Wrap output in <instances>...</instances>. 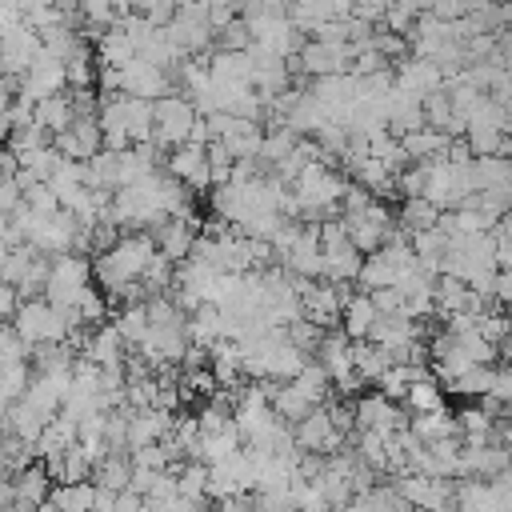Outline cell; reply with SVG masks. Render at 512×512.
Segmentation results:
<instances>
[{"label": "cell", "instance_id": "cell-39", "mask_svg": "<svg viewBox=\"0 0 512 512\" xmlns=\"http://www.w3.org/2000/svg\"><path fill=\"white\" fill-rule=\"evenodd\" d=\"M456 424H460V436H492V416L480 412V404H468L456 412Z\"/></svg>", "mask_w": 512, "mask_h": 512}, {"label": "cell", "instance_id": "cell-12", "mask_svg": "<svg viewBox=\"0 0 512 512\" xmlns=\"http://www.w3.org/2000/svg\"><path fill=\"white\" fill-rule=\"evenodd\" d=\"M392 76H396V88H404V92H408V96H416V100H424V96H432V92H440V88H444V76H440L428 60H416V56L400 60Z\"/></svg>", "mask_w": 512, "mask_h": 512}, {"label": "cell", "instance_id": "cell-25", "mask_svg": "<svg viewBox=\"0 0 512 512\" xmlns=\"http://www.w3.org/2000/svg\"><path fill=\"white\" fill-rule=\"evenodd\" d=\"M108 324L120 332V340H124L128 348H136V344L148 336V308H144V304H124V308L112 312Z\"/></svg>", "mask_w": 512, "mask_h": 512}, {"label": "cell", "instance_id": "cell-1", "mask_svg": "<svg viewBox=\"0 0 512 512\" xmlns=\"http://www.w3.org/2000/svg\"><path fill=\"white\" fill-rule=\"evenodd\" d=\"M92 288V260L88 256H56L48 264V280H44V300L52 308H76L80 296Z\"/></svg>", "mask_w": 512, "mask_h": 512}, {"label": "cell", "instance_id": "cell-28", "mask_svg": "<svg viewBox=\"0 0 512 512\" xmlns=\"http://www.w3.org/2000/svg\"><path fill=\"white\" fill-rule=\"evenodd\" d=\"M92 500H96V484L84 480V484H52V496L48 504L56 512H92Z\"/></svg>", "mask_w": 512, "mask_h": 512}, {"label": "cell", "instance_id": "cell-41", "mask_svg": "<svg viewBox=\"0 0 512 512\" xmlns=\"http://www.w3.org/2000/svg\"><path fill=\"white\" fill-rule=\"evenodd\" d=\"M492 300L496 308H504L512 316V268L508 272H496V284H492Z\"/></svg>", "mask_w": 512, "mask_h": 512}, {"label": "cell", "instance_id": "cell-14", "mask_svg": "<svg viewBox=\"0 0 512 512\" xmlns=\"http://www.w3.org/2000/svg\"><path fill=\"white\" fill-rule=\"evenodd\" d=\"M376 304H372V296L368 292H356L344 308H340V332L352 340V344H360V340H368V328L376 324Z\"/></svg>", "mask_w": 512, "mask_h": 512}, {"label": "cell", "instance_id": "cell-42", "mask_svg": "<svg viewBox=\"0 0 512 512\" xmlns=\"http://www.w3.org/2000/svg\"><path fill=\"white\" fill-rule=\"evenodd\" d=\"M16 308H20L16 288H8V284L0 280V320H12V316H16Z\"/></svg>", "mask_w": 512, "mask_h": 512}, {"label": "cell", "instance_id": "cell-2", "mask_svg": "<svg viewBox=\"0 0 512 512\" xmlns=\"http://www.w3.org/2000/svg\"><path fill=\"white\" fill-rule=\"evenodd\" d=\"M152 144L168 156L172 148H180V144H188V132H192V124H196V108L180 96V92H172V96H164V100H156L152 104Z\"/></svg>", "mask_w": 512, "mask_h": 512}, {"label": "cell", "instance_id": "cell-34", "mask_svg": "<svg viewBox=\"0 0 512 512\" xmlns=\"http://www.w3.org/2000/svg\"><path fill=\"white\" fill-rule=\"evenodd\" d=\"M464 140H468L472 160L504 156V132H492V128H468V132H464Z\"/></svg>", "mask_w": 512, "mask_h": 512}, {"label": "cell", "instance_id": "cell-44", "mask_svg": "<svg viewBox=\"0 0 512 512\" xmlns=\"http://www.w3.org/2000/svg\"><path fill=\"white\" fill-rule=\"evenodd\" d=\"M496 352H500V360H504V364H512V336H508V340H504Z\"/></svg>", "mask_w": 512, "mask_h": 512}, {"label": "cell", "instance_id": "cell-36", "mask_svg": "<svg viewBox=\"0 0 512 512\" xmlns=\"http://www.w3.org/2000/svg\"><path fill=\"white\" fill-rule=\"evenodd\" d=\"M320 336H324V328H316V324H312V320H304V316H300V320H292V324L284 328V340H288L292 348H300L304 356H312V352H316Z\"/></svg>", "mask_w": 512, "mask_h": 512}, {"label": "cell", "instance_id": "cell-32", "mask_svg": "<svg viewBox=\"0 0 512 512\" xmlns=\"http://www.w3.org/2000/svg\"><path fill=\"white\" fill-rule=\"evenodd\" d=\"M28 380H32L28 360H20V364H4V368H0V404H8V408H12V404L24 396Z\"/></svg>", "mask_w": 512, "mask_h": 512}, {"label": "cell", "instance_id": "cell-22", "mask_svg": "<svg viewBox=\"0 0 512 512\" xmlns=\"http://www.w3.org/2000/svg\"><path fill=\"white\" fill-rule=\"evenodd\" d=\"M400 148H404V156H408L412 164H428V160L444 156L448 136H440V132H432V128H416V132H408V136L400 140Z\"/></svg>", "mask_w": 512, "mask_h": 512}, {"label": "cell", "instance_id": "cell-20", "mask_svg": "<svg viewBox=\"0 0 512 512\" xmlns=\"http://www.w3.org/2000/svg\"><path fill=\"white\" fill-rule=\"evenodd\" d=\"M128 480H132V460L120 456V452H108V456L96 464V472H92V484L104 488V492H112V496L128 492Z\"/></svg>", "mask_w": 512, "mask_h": 512}, {"label": "cell", "instance_id": "cell-37", "mask_svg": "<svg viewBox=\"0 0 512 512\" xmlns=\"http://www.w3.org/2000/svg\"><path fill=\"white\" fill-rule=\"evenodd\" d=\"M216 48H220V52H248V48H252V32H248V24L236 16L228 28L216 32Z\"/></svg>", "mask_w": 512, "mask_h": 512}, {"label": "cell", "instance_id": "cell-43", "mask_svg": "<svg viewBox=\"0 0 512 512\" xmlns=\"http://www.w3.org/2000/svg\"><path fill=\"white\" fill-rule=\"evenodd\" d=\"M492 444H500L504 452H512V416H504V420L492 424Z\"/></svg>", "mask_w": 512, "mask_h": 512}, {"label": "cell", "instance_id": "cell-38", "mask_svg": "<svg viewBox=\"0 0 512 512\" xmlns=\"http://www.w3.org/2000/svg\"><path fill=\"white\" fill-rule=\"evenodd\" d=\"M128 460H132V468H144V472H168V468H172L164 440H160V444H148V448L128 452Z\"/></svg>", "mask_w": 512, "mask_h": 512}, {"label": "cell", "instance_id": "cell-40", "mask_svg": "<svg viewBox=\"0 0 512 512\" xmlns=\"http://www.w3.org/2000/svg\"><path fill=\"white\" fill-rule=\"evenodd\" d=\"M368 296H372V304H376L380 316H400L404 312V296L396 288H380V292H368Z\"/></svg>", "mask_w": 512, "mask_h": 512}, {"label": "cell", "instance_id": "cell-13", "mask_svg": "<svg viewBox=\"0 0 512 512\" xmlns=\"http://www.w3.org/2000/svg\"><path fill=\"white\" fill-rule=\"evenodd\" d=\"M80 356H84V360H92L96 368H116V364H124L128 344L120 340V332H116L112 324H100V328H92V332H88V340H84Z\"/></svg>", "mask_w": 512, "mask_h": 512}, {"label": "cell", "instance_id": "cell-3", "mask_svg": "<svg viewBox=\"0 0 512 512\" xmlns=\"http://www.w3.org/2000/svg\"><path fill=\"white\" fill-rule=\"evenodd\" d=\"M356 412V432H380V436H396L408 428V412L392 400H384L380 392H360L352 400Z\"/></svg>", "mask_w": 512, "mask_h": 512}, {"label": "cell", "instance_id": "cell-35", "mask_svg": "<svg viewBox=\"0 0 512 512\" xmlns=\"http://www.w3.org/2000/svg\"><path fill=\"white\" fill-rule=\"evenodd\" d=\"M420 12L424 8H416V4H388V12H384V32H392V36H404L408 40V32L416 28V20H420Z\"/></svg>", "mask_w": 512, "mask_h": 512}, {"label": "cell", "instance_id": "cell-6", "mask_svg": "<svg viewBox=\"0 0 512 512\" xmlns=\"http://www.w3.org/2000/svg\"><path fill=\"white\" fill-rule=\"evenodd\" d=\"M164 172L172 180L184 184V192H212V176H208V148H196V144H180L164 156Z\"/></svg>", "mask_w": 512, "mask_h": 512}, {"label": "cell", "instance_id": "cell-45", "mask_svg": "<svg viewBox=\"0 0 512 512\" xmlns=\"http://www.w3.org/2000/svg\"><path fill=\"white\" fill-rule=\"evenodd\" d=\"M188 512H216L212 504H188Z\"/></svg>", "mask_w": 512, "mask_h": 512}, {"label": "cell", "instance_id": "cell-4", "mask_svg": "<svg viewBox=\"0 0 512 512\" xmlns=\"http://www.w3.org/2000/svg\"><path fill=\"white\" fill-rule=\"evenodd\" d=\"M200 216L192 212V216H168V220H160L156 228H148V236H152V244H156V252L168 260V264H184L188 260V252H192V244H196V236H200Z\"/></svg>", "mask_w": 512, "mask_h": 512}, {"label": "cell", "instance_id": "cell-16", "mask_svg": "<svg viewBox=\"0 0 512 512\" xmlns=\"http://www.w3.org/2000/svg\"><path fill=\"white\" fill-rule=\"evenodd\" d=\"M408 432L428 448V444H440V440H456L460 436V424H456V412H432V416H408Z\"/></svg>", "mask_w": 512, "mask_h": 512}, {"label": "cell", "instance_id": "cell-33", "mask_svg": "<svg viewBox=\"0 0 512 512\" xmlns=\"http://www.w3.org/2000/svg\"><path fill=\"white\" fill-rule=\"evenodd\" d=\"M476 332H480V340H488L492 348H500L512 336V316L504 308H488L484 316H476Z\"/></svg>", "mask_w": 512, "mask_h": 512}, {"label": "cell", "instance_id": "cell-46", "mask_svg": "<svg viewBox=\"0 0 512 512\" xmlns=\"http://www.w3.org/2000/svg\"><path fill=\"white\" fill-rule=\"evenodd\" d=\"M32 512H56V508H52V504H48V500H44V504H36V508H32Z\"/></svg>", "mask_w": 512, "mask_h": 512}, {"label": "cell", "instance_id": "cell-26", "mask_svg": "<svg viewBox=\"0 0 512 512\" xmlns=\"http://www.w3.org/2000/svg\"><path fill=\"white\" fill-rule=\"evenodd\" d=\"M384 368H392V356H388L384 348H376V344H368V340L352 344V372H356L364 384H376Z\"/></svg>", "mask_w": 512, "mask_h": 512}, {"label": "cell", "instance_id": "cell-29", "mask_svg": "<svg viewBox=\"0 0 512 512\" xmlns=\"http://www.w3.org/2000/svg\"><path fill=\"white\" fill-rule=\"evenodd\" d=\"M292 388H296V392H300L304 400H312L316 408H320V404H324V400L332 396V384H328V372H324V368H320L316 360H308V364L300 368V376L292 380Z\"/></svg>", "mask_w": 512, "mask_h": 512}, {"label": "cell", "instance_id": "cell-30", "mask_svg": "<svg viewBox=\"0 0 512 512\" xmlns=\"http://www.w3.org/2000/svg\"><path fill=\"white\" fill-rule=\"evenodd\" d=\"M492 380H496V368H484V364H472L460 380H452V384H444L452 396H464V400H480V396H488L492 392Z\"/></svg>", "mask_w": 512, "mask_h": 512}, {"label": "cell", "instance_id": "cell-31", "mask_svg": "<svg viewBox=\"0 0 512 512\" xmlns=\"http://www.w3.org/2000/svg\"><path fill=\"white\" fill-rule=\"evenodd\" d=\"M396 268L376 252V256H364V264H360V276H356V284L364 288V292H380V288H392L396 284Z\"/></svg>", "mask_w": 512, "mask_h": 512}, {"label": "cell", "instance_id": "cell-11", "mask_svg": "<svg viewBox=\"0 0 512 512\" xmlns=\"http://www.w3.org/2000/svg\"><path fill=\"white\" fill-rule=\"evenodd\" d=\"M8 484H12V500H16V508H24V512H32L36 504H44V500L52 496V476L44 472L40 460H32V464L20 468L16 476H8Z\"/></svg>", "mask_w": 512, "mask_h": 512}, {"label": "cell", "instance_id": "cell-5", "mask_svg": "<svg viewBox=\"0 0 512 512\" xmlns=\"http://www.w3.org/2000/svg\"><path fill=\"white\" fill-rule=\"evenodd\" d=\"M352 48L348 44H320V40H304V48L296 52V68L312 80H324V76H344L352 68Z\"/></svg>", "mask_w": 512, "mask_h": 512}, {"label": "cell", "instance_id": "cell-10", "mask_svg": "<svg viewBox=\"0 0 512 512\" xmlns=\"http://www.w3.org/2000/svg\"><path fill=\"white\" fill-rule=\"evenodd\" d=\"M20 92H24L28 100H48V96H56V92H68L64 64L52 60V56L40 48V56L32 60V68L20 76Z\"/></svg>", "mask_w": 512, "mask_h": 512}, {"label": "cell", "instance_id": "cell-24", "mask_svg": "<svg viewBox=\"0 0 512 512\" xmlns=\"http://www.w3.org/2000/svg\"><path fill=\"white\" fill-rule=\"evenodd\" d=\"M436 220H440V212L424 200V196H412V200H400V212H396V228H404L408 236H416V232H428V228H436Z\"/></svg>", "mask_w": 512, "mask_h": 512}, {"label": "cell", "instance_id": "cell-23", "mask_svg": "<svg viewBox=\"0 0 512 512\" xmlns=\"http://www.w3.org/2000/svg\"><path fill=\"white\" fill-rule=\"evenodd\" d=\"M512 184V164L504 156H484V160H472V188L476 192H496Z\"/></svg>", "mask_w": 512, "mask_h": 512}, {"label": "cell", "instance_id": "cell-9", "mask_svg": "<svg viewBox=\"0 0 512 512\" xmlns=\"http://www.w3.org/2000/svg\"><path fill=\"white\" fill-rule=\"evenodd\" d=\"M52 148L60 152V160H72V164H88L104 140H100V124L96 116L92 120H72V128H64L60 136H52Z\"/></svg>", "mask_w": 512, "mask_h": 512}, {"label": "cell", "instance_id": "cell-21", "mask_svg": "<svg viewBox=\"0 0 512 512\" xmlns=\"http://www.w3.org/2000/svg\"><path fill=\"white\" fill-rule=\"evenodd\" d=\"M432 304H436V316L440 320L468 312V284L464 280H452V276H440L432 284Z\"/></svg>", "mask_w": 512, "mask_h": 512}, {"label": "cell", "instance_id": "cell-17", "mask_svg": "<svg viewBox=\"0 0 512 512\" xmlns=\"http://www.w3.org/2000/svg\"><path fill=\"white\" fill-rule=\"evenodd\" d=\"M324 252V280L328 284H356L364 256L352 244H336V248H320Z\"/></svg>", "mask_w": 512, "mask_h": 512}, {"label": "cell", "instance_id": "cell-27", "mask_svg": "<svg viewBox=\"0 0 512 512\" xmlns=\"http://www.w3.org/2000/svg\"><path fill=\"white\" fill-rule=\"evenodd\" d=\"M208 464L200 460H188L176 468V496L188 500V504H208Z\"/></svg>", "mask_w": 512, "mask_h": 512}, {"label": "cell", "instance_id": "cell-47", "mask_svg": "<svg viewBox=\"0 0 512 512\" xmlns=\"http://www.w3.org/2000/svg\"><path fill=\"white\" fill-rule=\"evenodd\" d=\"M8 512H24V508H16V504H12V508H8Z\"/></svg>", "mask_w": 512, "mask_h": 512}, {"label": "cell", "instance_id": "cell-19", "mask_svg": "<svg viewBox=\"0 0 512 512\" xmlns=\"http://www.w3.org/2000/svg\"><path fill=\"white\" fill-rule=\"evenodd\" d=\"M408 416H432V412H444L448 404H444V388L432 380V376H424V380H416L412 388H408V396H404V404H400Z\"/></svg>", "mask_w": 512, "mask_h": 512}, {"label": "cell", "instance_id": "cell-15", "mask_svg": "<svg viewBox=\"0 0 512 512\" xmlns=\"http://www.w3.org/2000/svg\"><path fill=\"white\" fill-rule=\"evenodd\" d=\"M32 120H36V128H44L48 136H60V132L72 128V120H76L72 96H68V92H56V96H48V100H36Z\"/></svg>", "mask_w": 512, "mask_h": 512}, {"label": "cell", "instance_id": "cell-18", "mask_svg": "<svg viewBox=\"0 0 512 512\" xmlns=\"http://www.w3.org/2000/svg\"><path fill=\"white\" fill-rule=\"evenodd\" d=\"M424 376H432V372H428V368L392 364V368H384V372H380V380H376V388H372V392H380V396H384V400H392V404H404L408 388H412L416 380H424Z\"/></svg>", "mask_w": 512, "mask_h": 512}, {"label": "cell", "instance_id": "cell-7", "mask_svg": "<svg viewBox=\"0 0 512 512\" xmlns=\"http://www.w3.org/2000/svg\"><path fill=\"white\" fill-rule=\"evenodd\" d=\"M292 440H296V452H316V456H336V452H344V444H348L344 436H336V428H332L324 404L312 408V412L292 428Z\"/></svg>", "mask_w": 512, "mask_h": 512}, {"label": "cell", "instance_id": "cell-8", "mask_svg": "<svg viewBox=\"0 0 512 512\" xmlns=\"http://www.w3.org/2000/svg\"><path fill=\"white\" fill-rule=\"evenodd\" d=\"M172 92H176V80H172L168 72L144 64V60H132V64L120 72V96L156 104V100H164V96H172Z\"/></svg>", "mask_w": 512, "mask_h": 512}]
</instances>
